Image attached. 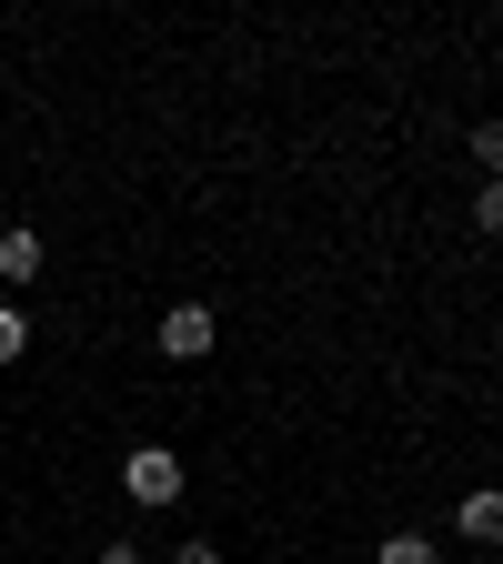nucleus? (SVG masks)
<instances>
[{
	"mask_svg": "<svg viewBox=\"0 0 503 564\" xmlns=\"http://www.w3.org/2000/svg\"><path fill=\"white\" fill-rule=\"evenodd\" d=\"M121 494H131V505H182V454H172V444H131Z\"/></svg>",
	"mask_w": 503,
	"mask_h": 564,
	"instance_id": "obj_1",
	"label": "nucleus"
},
{
	"mask_svg": "<svg viewBox=\"0 0 503 564\" xmlns=\"http://www.w3.org/2000/svg\"><path fill=\"white\" fill-rule=\"evenodd\" d=\"M211 343H222V313H211V303H172L162 313V352H172V364H201Z\"/></svg>",
	"mask_w": 503,
	"mask_h": 564,
	"instance_id": "obj_2",
	"label": "nucleus"
},
{
	"mask_svg": "<svg viewBox=\"0 0 503 564\" xmlns=\"http://www.w3.org/2000/svg\"><path fill=\"white\" fill-rule=\"evenodd\" d=\"M463 544H503V484H473L463 494Z\"/></svg>",
	"mask_w": 503,
	"mask_h": 564,
	"instance_id": "obj_3",
	"label": "nucleus"
},
{
	"mask_svg": "<svg viewBox=\"0 0 503 564\" xmlns=\"http://www.w3.org/2000/svg\"><path fill=\"white\" fill-rule=\"evenodd\" d=\"M31 272H41V232L11 223V232H0V282H31Z\"/></svg>",
	"mask_w": 503,
	"mask_h": 564,
	"instance_id": "obj_4",
	"label": "nucleus"
},
{
	"mask_svg": "<svg viewBox=\"0 0 503 564\" xmlns=\"http://www.w3.org/2000/svg\"><path fill=\"white\" fill-rule=\"evenodd\" d=\"M473 232H483V242H503V172L473 192Z\"/></svg>",
	"mask_w": 503,
	"mask_h": 564,
	"instance_id": "obj_5",
	"label": "nucleus"
},
{
	"mask_svg": "<svg viewBox=\"0 0 503 564\" xmlns=\"http://www.w3.org/2000/svg\"><path fill=\"white\" fill-rule=\"evenodd\" d=\"M21 343H31V313H21V303H0V364H21Z\"/></svg>",
	"mask_w": 503,
	"mask_h": 564,
	"instance_id": "obj_6",
	"label": "nucleus"
},
{
	"mask_svg": "<svg viewBox=\"0 0 503 564\" xmlns=\"http://www.w3.org/2000/svg\"><path fill=\"white\" fill-rule=\"evenodd\" d=\"M383 564H444V554L423 544V534H383Z\"/></svg>",
	"mask_w": 503,
	"mask_h": 564,
	"instance_id": "obj_7",
	"label": "nucleus"
},
{
	"mask_svg": "<svg viewBox=\"0 0 503 564\" xmlns=\"http://www.w3.org/2000/svg\"><path fill=\"white\" fill-rule=\"evenodd\" d=\"M473 162H493V172H503V121H473Z\"/></svg>",
	"mask_w": 503,
	"mask_h": 564,
	"instance_id": "obj_8",
	"label": "nucleus"
},
{
	"mask_svg": "<svg viewBox=\"0 0 503 564\" xmlns=\"http://www.w3.org/2000/svg\"><path fill=\"white\" fill-rule=\"evenodd\" d=\"M172 564H222V544H182V554H172Z\"/></svg>",
	"mask_w": 503,
	"mask_h": 564,
	"instance_id": "obj_9",
	"label": "nucleus"
},
{
	"mask_svg": "<svg viewBox=\"0 0 503 564\" xmlns=\"http://www.w3.org/2000/svg\"><path fill=\"white\" fill-rule=\"evenodd\" d=\"M101 564H141V544H101Z\"/></svg>",
	"mask_w": 503,
	"mask_h": 564,
	"instance_id": "obj_10",
	"label": "nucleus"
}]
</instances>
